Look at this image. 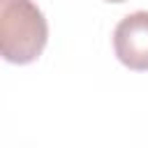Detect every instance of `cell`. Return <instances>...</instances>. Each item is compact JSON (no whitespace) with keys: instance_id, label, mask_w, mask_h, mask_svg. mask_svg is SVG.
Here are the masks:
<instances>
[{"instance_id":"6da1fadb","label":"cell","mask_w":148,"mask_h":148,"mask_svg":"<svg viewBox=\"0 0 148 148\" xmlns=\"http://www.w3.org/2000/svg\"><path fill=\"white\" fill-rule=\"evenodd\" d=\"M49 39V23L32 0H0V53L7 62L37 60Z\"/></svg>"},{"instance_id":"7a4b0ae2","label":"cell","mask_w":148,"mask_h":148,"mask_svg":"<svg viewBox=\"0 0 148 148\" xmlns=\"http://www.w3.org/2000/svg\"><path fill=\"white\" fill-rule=\"evenodd\" d=\"M113 51L125 67L148 72V12H132L118 21L113 30Z\"/></svg>"},{"instance_id":"3957f363","label":"cell","mask_w":148,"mask_h":148,"mask_svg":"<svg viewBox=\"0 0 148 148\" xmlns=\"http://www.w3.org/2000/svg\"><path fill=\"white\" fill-rule=\"evenodd\" d=\"M106 2H125V0H106Z\"/></svg>"}]
</instances>
